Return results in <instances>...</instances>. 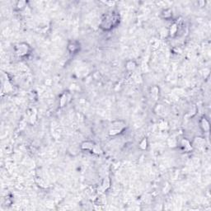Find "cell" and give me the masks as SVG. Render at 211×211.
Here are the masks:
<instances>
[{
	"label": "cell",
	"instance_id": "obj_14",
	"mask_svg": "<svg viewBox=\"0 0 211 211\" xmlns=\"http://www.w3.org/2000/svg\"><path fill=\"white\" fill-rule=\"evenodd\" d=\"M148 145H149V144H148V139H147V138H144V139L140 141V143H139V147H140L141 149L143 150L147 149Z\"/></svg>",
	"mask_w": 211,
	"mask_h": 211
},
{
	"label": "cell",
	"instance_id": "obj_8",
	"mask_svg": "<svg viewBox=\"0 0 211 211\" xmlns=\"http://www.w3.org/2000/svg\"><path fill=\"white\" fill-rule=\"evenodd\" d=\"M161 17L163 19L170 20L171 18H172V11L169 8L163 9V11H162V13H161Z\"/></svg>",
	"mask_w": 211,
	"mask_h": 211
},
{
	"label": "cell",
	"instance_id": "obj_9",
	"mask_svg": "<svg viewBox=\"0 0 211 211\" xmlns=\"http://www.w3.org/2000/svg\"><path fill=\"white\" fill-rule=\"evenodd\" d=\"M177 31H178V24L176 23V22H174L170 26L168 33H169V35H171V36H174V35H176Z\"/></svg>",
	"mask_w": 211,
	"mask_h": 211
},
{
	"label": "cell",
	"instance_id": "obj_6",
	"mask_svg": "<svg viewBox=\"0 0 211 211\" xmlns=\"http://www.w3.org/2000/svg\"><path fill=\"white\" fill-rule=\"evenodd\" d=\"M200 126L204 132L210 131V122L205 117H202L200 120Z\"/></svg>",
	"mask_w": 211,
	"mask_h": 211
},
{
	"label": "cell",
	"instance_id": "obj_7",
	"mask_svg": "<svg viewBox=\"0 0 211 211\" xmlns=\"http://www.w3.org/2000/svg\"><path fill=\"white\" fill-rule=\"evenodd\" d=\"M70 100V94L69 93H63L61 96H60V98H59V105L61 107H64V106H66V104Z\"/></svg>",
	"mask_w": 211,
	"mask_h": 211
},
{
	"label": "cell",
	"instance_id": "obj_3",
	"mask_svg": "<svg viewBox=\"0 0 211 211\" xmlns=\"http://www.w3.org/2000/svg\"><path fill=\"white\" fill-rule=\"evenodd\" d=\"M31 46L25 42L18 43V44L15 45V46H14V51L16 53V55L20 57H25L26 55H28L31 52Z\"/></svg>",
	"mask_w": 211,
	"mask_h": 211
},
{
	"label": "cell",
	"instance_id": "obj_4",
	"mask_svg": "<svg viewBox=\"0 0 211 211\" xmlns=\"http://www.w3.org/2000/svg\"><path fill=\"white\" fill-rule=\"evenodd\" d=\"M67 49L70 53L75 54V53H77L80 50V44L76 40H73V41H70L68 44Z\"/></svg>",
	"mask_w": 211,
	"mask_h": 211
},
{
	"label": "cell",
	"instance_id": "obj_13",
	"mask_svg": "<svg viewBox=\"0 0 211 211\" xmlns=\"http://www.w3.org/2000/svg\"><path fill=\"white\" fill-rule=\"evenodd\" d=\"M108 187H110V180H109L108 178H106V179L104 180L102 185L100 186V189H101V192H103V191H105L107 189Z\"/></svg>",
	"mask_w": 211,
	"mask_h": 211
},
{
	"label": "cell",
	"instance_id": "obj_2",
	"mask_svg": "<svg viewBox=\"0 0 211 211\" xmlns=\"http://www.w3.org/2000/svg\"><path fill=\"white\" fill-rule=\"evenodd\" d=\"M126 128V123L124 120H114L110 124L109 129V135L110 136H115L121 134Z\"/></svg>",
	"mask_w": 211,
	"mask_h": 211
},
{
	"label": "cell",
	"instance_id": "obj_11",
	"mask_svg": "<svg viewBox=\"0 0 211 211\" xmlns=\"http://www.w3.org/2000/svg\"><path fill=\"white\" fill-rule=\"evenodd\" d=\"M125 67H126L127 70L134 71L135 69V68H136V64H135V62L134 61V60H129L126 63V66Z\"/></svg>",
	"mask_w": 211,
	"mask_h": 211
},
{
	"label": "cell",
	"instance_id": "obj_12",
	"mask_svg": "<svg viewBox=\"0 0 211 211\" xmlns=\"http://www.w3.org/2000/svg\"><path fill=\"white\" fill-rule=\"evenodd\" d=\"M150 93H151V96L154 97V98H155V100H157L158 95H159V88H158V87H156V86L151 88Z\"/></svg>",
	"mask_w": 211,
	"mask_h": 211
},
{
	"label": "cell",
	"instance_id": "obj_15",
	"mask_svg": "<svg viewBox=\"0 0 211 211\" xmlns=\"http://www.w3.org/2000/svg\"><path fill=\"white\" fill-rule=\"evenodd\" d=\"M25 7H26V2H25V1H20V2H18V4H17V8H18V9L22 10V9L24 8Z\"/></svg>",
	"mask_w": 211,
	"mask_h": 211
},
{
	"label": "cell",
	"instance_id": "obj_10",
	"mask_svg": "<svg viewBox=\"0 0 211 211\" xmlns=\"http://www.w3.org/2000/svg\"><path fill=\"white\" fill-rule=\"evenodd\" d=\"M181 145L182 149L185 151H190V150L192 149V146H191L190 143L187 139H182L181 143Z\"/></svg>",
	"mask_w": 211,
	"mask_h": 211
},
{
	"label": "cell",
	"instance_id": "obj_5",
	"mask_svg": "<svg viewBox=\"0 0 211 211\" xmlns=\"http://www.w3.org/2000/svg\"><path fill=\"white\" fill-rule=\"evenodd\" d=\"M95 146H96V144H95L94 142L87 140L82 143L81 149L84 150H87V151H91V152H92L93 149H94V148H95Z\"/></svg>",
	"mask_w": 211,
	"mask_h": 211
},
{
	"label": "cell",
	"instance_id": "obj_1",
	"mask_svg": "<svg viewBox=\"0 0 211 211\" xmlns=\"http://www.w3.org/2000/svg\"><path fill=\"white\" fill-rule=\"evenodd\" d=\"M120 23V17L117 13H110L106 14L103 18H101L100 27L104 31H110L113 27L118 25Z\"/></svg>",
	"mask_w": 211,
	"mask_h": 211
}]
</instances>
